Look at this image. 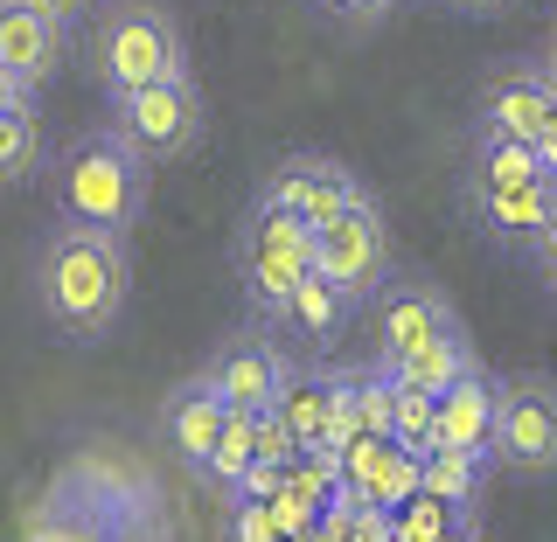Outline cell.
I'll return each mask as SVG.
<instances>
[{"label":"cell","mask_w":557,"mask_h":542,"mask_svg":"<svg viewBox=\"0 0 557 542\" xmlns=\"http://www.w3.org/2000/svg\"><path fill=\"white\" fill-rule=\"evenodd\" d=\"M28 292L57 341H70V348L112 341L133 306V243L57 216L28 257Z\"/></svg>","instance_id":"obj_1"},{"label":"cell","mask_w":557,"mask_h":542,"mask_svg":"<svg viewBox=\"0 0 557 542\" xmlns=\"http://www.w3.org/2000/svg\"><path fill=\"white\" fill-rule=\"evenodd\" d=\"M35 529L57 542H182V521H168L161 487L133 466L112 459H77L49 487Z\"/></svg>","instance_id":"obj_2"},{"label":"cell","mask_w":557,"mask_h":542,"mask_svg":"<svg viewBox=\"0 0 557 542\" xmlns=\"http://www.w3.org/2000/svg\"><path fill=\"white\" fill-rule=\"evenodd\" d=\"M147 188H153V161H147V153H139L119 126H91V133H77L57 153V181H49V196H57L63 223L133 237L139 216H147Z\"/></svg>","instance_id":"obj_3"},{"label":"cell","mask_w":557,"mask_h":542,"mask_svg":"<svg viewBox=\"0 0 557 542\" xmlns=\"http://www.w3.org/2000/svg\"><path fill=\"white\" fill-rule=\"evenodd\" d=\"M91 63H98L104 104H119L133 91H153V84H174V77H196V70H188V35H182L168 0H112V8L98 14Z\"/></svg>","instance_id":"obj_4"},{"label":"cell","mask_w":557,"mask_h":542,"mask_svg":"<svg viewBox=\"0 0 557 542\" xmlns=\"http://www.w3.org/2000/svg\"><path fill=\"white\" fill-rule=\"evenodd\" d=\"M313 223L293 216V209H278L265 196H251V209L237 216L231 230V272L244 286V300L265 327H286V306L293 292H300V278L313 272Z\"/></svg>","instance_id":"obj_5"},{"label":"cell","mask_w":557,"mask_h":542,"mask_svg":"<svg viewBox=\"0 0 557 542\" xmlns=\"http://www.w3.org/2000/svg\"><path fill=\"white\" fill-rule=\"evenodd\" d=\"M495 459H502V474H516V480L557 474V376H544V369L502 376Z\"/></svg>","instance_id":"obj_6"},{"label":"cell","mask_w":557,"mask_h":542,"mask_svg":"<svg viewBox=\"0 0 557 542\" xmlns=\"http://www.w3.org/2000/svg\"><path fill=\"white\" fill-rule=\"evenodd\" d=\"M70 22L35 0H0V104H35L42 84L70 63Z\"/></svg>","instance_id":"obj_7"},{"label":"cell","mask_w":557,"mask_h":542,"mask_svg":"<svg viewBox=\"0 0 557 542\" xmlns=\"http://www.w3.org/2000/svg\"><path fill=\"white\" fill-rule=\"evenodd\" d=\"M112 126L133 139L147 161H188L209 133V104H202V84L196 77H174V84H153V91H133L112 104Z\"/></svg>","instance_id":"obj_8"},{"label":"cell","mask_w":557,"mask_h":542,"mask_svg":"<svg viewBox=\"0 0 557 542\" xmlns=\"http://www.w3.org/2000/svg\"><path fill=\"white\" fill-rule=\"evenodd\" d=\"M258 196L278 202V209H293V216H307L313 230H327V223H342V216H348V209L376 202L370 188H362V174H356V167L335 161V153H313V147L278 153L272 174L258 181Z\"/></svg>","instance_id":"obj_9"},{"label":"cell","mask_w":557,"mask_h":542,"mask_svg":"<svg viewBox=\"0 0 557 542\" xmlns=\"http://www.w3.org/2000/svg\"><path fill=\"white\" fill-rule=\"evenodd\" d=\"M313 272H327L356 306H370L391 292V230H383V209L362 202L342 223H327L313 237Z\"/></svg>","instance_id":"obj_10"},{"label":"cell","mask_w":557,"mask_h":542,"mask_svg":"<svg viewBox=\"0 0 557 542\" xmlns=\"http://www.w3.org/2000/svg\"><path fill=\"white\" fill-rule=\"evenodd\" d=\"M202 376L223 390V404H231V411H251L258 417V411H272L278 396H286V382L300 376V362L278 348L272 327H237V335L209 355Z\"/></svg>","instance_id":"obj_11"},{"label":"cell","mask_w":557,"mask_h":542,"mask_svg":"<svg viewBox=\"0 0 557 542\" xmlns=\"http://www.w3.org/2000/svg\"><path fill=\"white\" fill-rule=\"evenodd\" d=\"M453 327H467L453 300L432 278H391V292H383V327H376V369L397 376L411 355H425L432 341H446Z\"/></svg>","instance_id":"obj_12"},{"label":"cell","mask_w":557,"mask_h":542,"mask_svg":"<svg viewBox=\"0 0 557 542\" xmlns=\"http://www.w3.org/2000/svg\"><path fill=\"white\" fill-rule=\"evenodd\" d=\"M550 104H557V91L536 56L502 63V70H487V84L474 98V139H530V147H544Z\"/></svg>","instance_id":"obj_13"},{"label":"cell","mask_w":557,"mask_h":542,"mask_svg":"<svg viewBox=\"0 0 557 542\" xmlns=\"http://www.w3.org/2000/svg\"><path fill=\"white\" fill-rule=\"evenodd\" d=\"M342 494L370 501V508H405L411 494H425V459L405 452L391 431H362L342 445Z\"/></svg>","instance_id":"obj_14"},{"label":"cell","mask_w":557,"mask_h":542,"mask_svg":"<svg viewBox=\"0 0 557 542\" xmlns=\"http://www.w3.org/2000/svg\"><path fill=\"white\" fill-rule=\"evenodd\" d=\"M231 404H223V390L209 376H188V382H174V396H168V411H161V431H168V452L188 466V474H209V459H216V445H223V431H231Z\"/></svg>","instance_id":"obj_15"},{"label":"cell","mask_w":557,"mask_h":542,"mask_svg":"<svg viewBox=\"0 0 557 542\" xmlns=\"http://www.w3.org/2000/svg\"><path fill=\"white\" fill-rule=\"evenodd\" d=\"M467 216L481 223L487 243L530 257L536 243L557 230V174H544V181H530V188H502V196H467Z\"/></svg>","instance_id":"obj_16"},{"label":"cell","mask_w":557,"mask_h":542,"mask_svg":"<svg viewBox=\"0 0 557 542\" xmlns=\"http://www.w3.org/2000/svg\"><path fill=\"white\" fill-rule=\"evenodd\" d=\"M495 417H502V376L474 369L440 396V452H495Z\"/></svg>","instance_id":"obj_17"},{"label":"cell","mask_w":557,"mask_h":542,"mask_svg":"<svg viewBox=\"0 0 557 542\" xmlns=\"http://www.w3.org/2000/svg\"><path fill=\"white\" fill-rule=\"evenodd\" d=\"M544 174H557V167L530 139H474V153L460 167V196H502V188H530Z\"/></svg>","instance_id":"obj_18"},{"label":"cell","mask_w":557,"mask_h":542,"mask_svg":"<svg viewBox=\"0 0 557 542\" xmlns=\"http://www.w3.org/2000/svg\"><path fill=\"white\" fill-rule=\"evenodd\" d=\"M272 411L286 417V431L300 439V452H342L335 445V369H300Z\"/></svg>","instance_id":"obj_19"},{"label":"cell","mask_w":557,"mask_h":542,"mask_svg":"<svg viewBox=\"0 0 557 542\" xmlns=\"http://www.w3.org/2000/svg\"><path fill=\"white\" fill-rule=\"evenodd\" d=\"M348 320H356V300L335 286L327 272H307L300 278V292H293V306H286V327H300L307 341H342L348 335Z\"/></svg>","instance_id":"obj_20"},{"label":"cell","mask_w":557,"mask_h":542,"mask_svg":"<svg viewBox=\"0 0 557 542\" xmlns=\"http://www.w3.org/2000/svg\"><path fill=\"white\" fill-rule=\"evenodd\" d=\"M42 161H49L42 104H0V174H8V188H28Z\"/></svg>","instance_id":"obj_21"},{"label":"cell","mask_w":557,"mask_h":542,"mask_svg":"<svg viewBox=\"0 0 557 542\" xmlns=\"http://www.w3.org/2000/svg\"><path fill=\"white\" fill-rule=\"evenodd\" d=\"M481 369V355H474V335H467V327H453L446 341H432L425 355H411L405 369H397L391 382H405V390H425V396H446L453 382H467Z\"/></svg>","instance_id":"obj_22"},{"label":"cell","mask_w":557,"mask_h":542,"mask_svg":"<svg viewBox=\"0 0 557 542\" xmlns=\"http://www.w3.org/2000/svg\"><path fill=\"white\" fill-rule=\"evenodd\" d=\"M495 466H502L495 452H432V459H425V494H440L460 515H474L481 508V487H487Z\"/></svg>","instance_id":"obj_23"},{"label":"cell","mask_w":557,"mask_h":542,"mask_svg":"<svg viewBox=\"0 0 557 542\" xmlns=\"http://www.w3.org/2000/svg\"><path fill=\"white\" fill-rule=\"evenodd\" d=\"M474 535V515H460L440 494H411L397 508V542H467Z\"/></svg>","instance_id":"obj_24"},{"label":"cell","mask_w":557,"mask_h":542,"mask_svg":"<svg viewBox=\"0 0 557 542\" xmlns=\"http://www.w3.org/2000/svg\"><path fill=\"white\" fill-rule=\"evenodd\" d=\"M258 417H265V411H258ZM258 417H251V411H237V417H231V431H223L216 459H209V474H202L209 487H216V494H237L244 474L258 466Z\"/></svg>","instance_id":"obj_25"},{"label":"cell","mask_w":557,"mask_h":542,"mask_svg":"<svg viewBox=\"0 0 557 542\" xmlns=\"http://www.w3.org/2000/svg\"><path fill=\"white\" fill-rule=\"evenodd\" d=\"M391 439L405 445V452H418V459H432V452H440V396H425V390H405V382H397Z\"/></svg>","instance_id":"obj_26"},{"label":"cell","mask_w":557,"mask_h":542,"mask_svg":"<svg viewBox=\"0 0 557 542\" xmlns=\"http://www.w3.org/2000/svg\"><path fill=\"white\" fill-rule=\"evenodd\" d=\"M397 8H405V0H313V14H321V22H335L342 35H370V28L391 22Z\"/></svg>","instance_id":"obj_27"},{"label":"cell","mask_w":557,"mask_h":542,"mask_svg":"<svg viewBox=\"0 0 557 542\" xmlns=\"http://www.w3.org/2000/svg\"><path fill=\"white\" fill-rule=\"evenodd\" d=\"M231 542H286L272 501H251V494H231Z\"/></svg>","instance_id":"obj_28"},{"label":"cell","mask_w":557,"mask_h":542,"mask_svg":"<svg viewBox=\"0 0 557 542\" xmlns=\"http://www.w3.org/2000/svg\"><path fill=\"white\" fill-rule=\"evenodd\" d=\"M530 265H536V286H544L550 300H557V230H550V237H544V243L530 251Z\"/></svg>","instance_id":"obj_29"},{"label":"cell","mask_w":557,"mask_h":542,"mask_svg":"<svg viewBox=\"0 0 557 542\" xmlns=\"http://www.w3.org/2000/svg\"><path fill=\"white\" fill-rule=\"evenodd\" d=\"M460 14H509V8H522V0H453Z\"/></svg>","instance_id":"obj_30"},{"label":"cell","mask_w":557,"mask_h":542,"mask_svg":"<svg viewBox=\"0 0 557 542\" xmlns=\"http://www.w3.org/2000/svg\"><path fill=\"white\" fill-rule=\"evenodd\" d=\"M35 8H49V14H63V22H77V14L91 8V0H35Z\"/></svg>","instance_id":"obj_31"},{"label":"cell","mask_w":557,"mask_h":542,"mask_svg":"<svg viewBox=\"0 0 557 542\" xmlns=\"http://www.w3.org/2000/svg\"><path fill=\"white\" fill-rule=\"evenodd\" d=\"M536 63H544V77H550V91H557V22H550V49H544Z\"/></svg>","instance_id":"obj_32"},{"label":"cell","mask_w":557,"mask_h":542,"mask_svg":"<svg viewBox=\"0 0 557 542\" xmlns=\"http://www.w3.org/2000/svg\"><path fill=\"white\" fill-rule=\"evenodd\" d=\"M544 161L557 167V104H550V126H544Z\"/></svg>","instance_id":"obj_33"},{"label":"cell","mask_w":557,"mask_h":542,"mask_svg":"<svg viewBox=\"0 0 557 542\" xmlns=\"http://www.w3.org/2000/svg\"><path fill=\"white\" fill-rule=\"evenodd\" d=\"M28 542H57V535H42V529H35V535H28Z\"/></svg>","instance_id":"obj_34"},{"label":"cell","mask_w":557,"mask_h":542,"mask_svg":"<svg viewBox=\"0 0 557 542\" xmlns=\"http://www.w3.org/2000/svg\"><path fill=\"white\" fill-rule=\"evenodd\" d=\"M467 542H474V535H467Z\"/></svg>","instance_id":"obj_35"}]
</instances>
